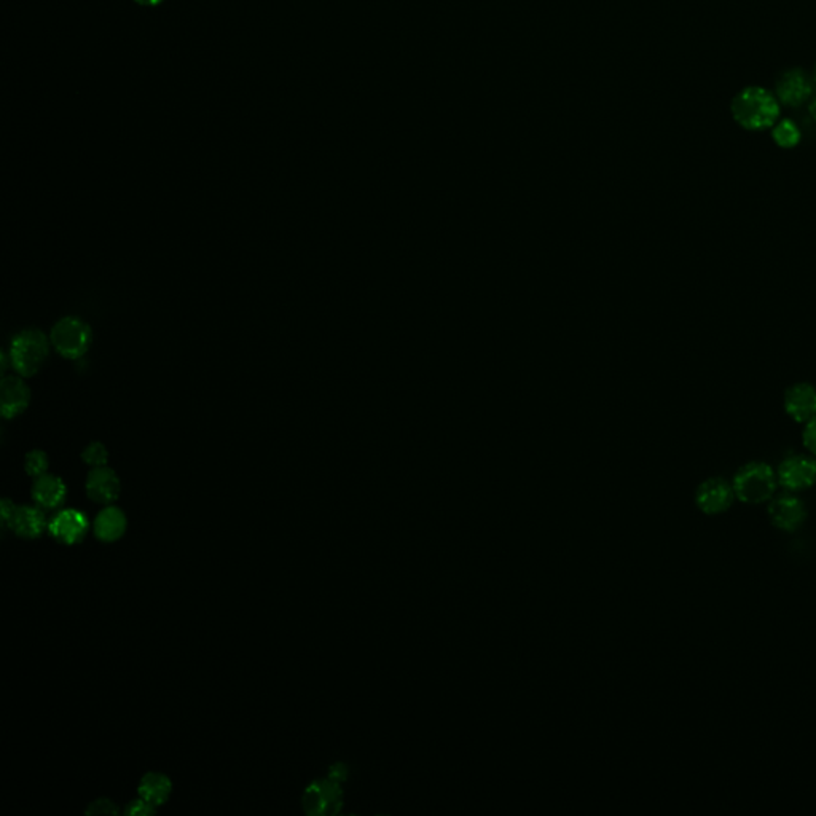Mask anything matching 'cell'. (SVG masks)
I'll return each mask as SVG.
<instances>
[{"mask_svg": "<svg viewBox=\"0 0 816 816\" xmlns=\"http://www.w3.org/2000/svg\"><path fill=\"white\" fill-rule=\"evenodd\" d=\"M732 117L742 128L764 131L774 128L780 117L778 98L761 87H748L734 98Z\"/></svg>", "mask_w": 816, "mask_h": 816, "instance_id": "6da1fadb", "label": "cell"}, {"mask_svg": "<svg viewBox=\"0 0 816 816\" xmlns=\"http://www.w3.org/2000/svg\"><path fill=\"white\" fill-rule=\"evenodd\" d=\"M815 81H816V70H815Z\"/></svg>", "mask_w": 816, "mask_h": 816, "instance_id": "83f0119b", "label": "cell"}, {"mask_svg": "<svg viewBox=\"0 0 816 816\" xmlns=\"http://www.w3.org/2000/svg\"><path fill=\"white\" fill-rule=\"evenodd\" d=\"M346 776H348V770H346L343 764H333L331 770H329V778H332L333 782H344Z\"/></svg>", "mask_w": 816, "mask_h": 816, "instance_id": "cb8c5ba5", "label": "cell"}, {"mask_svg": "<svg viewBox=\"0 0 816 816\" xmlns=\"http://www.w3.org/2000/svg\"><path fill=\"white\" fill-rule=\"evenodd\" d=\"M0 509H2V520H4V525H8L10 523V520L14 517V511H16V506H14L12 501L2 500V504H0Z\"/></svg>", "mask_w": 816, "mask_h": 816, "instance_id": "d4e9b609", "label": "cell"}, {"mask_svg": "<svg viewBox=\"0 0 816 816\" xmlns=\"http://www.w3.org/2000/svg\"><path fill=\"white\" fill-rule=\"evenodd\" d=\"M770 523L783 533H796L807 521V506L796 492L775 494L767 507Z\"/></svg>", "mask_w": 816, "mask_h": 816, "instance_id": "52a82bcc", "label": "cell"}, {"mask_svg": "<svg viewBox=\"0 0 816 816\" xmlns=\"http://www.w3.org/2000/svg\"><path fill=\"white\" fill-rule=\"evenodd\" d=\"M772 137H774V141H775L778 147H782V149H794L797 144L801 142L802 135H801L799 127L793 120H782V122L775 123L774 131H772Z\"/></svg>", "mask_w": 816, "mask_h": 816, "instance_id": "ac0fdd59", "label": "cell"}, {"mask_svg": "<svg viewBox=\"0 0 816 816\" xmlns=\"http://www.w3.org/2000/svg\"><path fill=\"white\" fill-rule=\"evenodd\" d=\"M736 492L730 482L722 477H711L702 482L695 492V504L705 515H721L734 506Z\"/></svg>", "mask_w": 816, "mask_h": 816, "instance_id": "ba28073f", "label": "cell"}, {"mask_svg": "<svg viewBox=\"0 0 816 816\" xmlns=\"http://www.w3.org/2000/svg\"><path fill=\"white\" fill-rule=\"evenodd\" d=\"M813 80L809 74L801 69H791L782 75V79L776 83V98L784 106L799 108L803 102L809 101L813 95Z\"/></svg>", "mask_w": 816, "mask_h": 816, "instance_id": "30bf717a", "label": "cell"}, {"mask_svg": "<svg viewBox=\"0 0 816 816\" xmlns=\"http://www.w3.org/2000/svg\"><path fill=\"white\" fill-rule=\"evenodd\" d=\"M48 531L61 544H79L89 533V520L80 511L64 509L48 521Z\"/></svg>", "mask_w": 816, "mask_h": 816, "instance_id": "9c48e42d", "label": "cell"}, {"mask_svg": "<svg viewBox=\"0 0 816 816\" xmlns=\"http://www.w3.org/2000/svg\"><path fill=\"white\" fill-rule=\"evenodd\" d=\"M778 485L784 492H801L816 485V458L813 455H790L776 471Z\"/></svg>", "mask_w": 816, "mask_h": 816, "instance_id": "5b68a950", "label": "cell"}, {"mask_svg": "<svg viewBox=\"0 0 816 816\" xmlns=\"http://www.w3.org/2000/svg\"><path fill=\"white\" fill-rule=\"evenodd\" d=\"M24 469H26L27 475H31L34 479L47 474V453L42 452V450H33V452L27 453L26 458H24Z\"/></svg>", "mask_w": 816, "mask_h": 816, "instance_id": "ffe728a7", "label": "cell"}, {"mask_svg": "<svg viewBox=\"0 0 816 816\" xmlns=\"http://www.w3.org/2000/svg\"><path fill=\"white\" fill-rule=\"evenodd\" d=\"M809 112L810 115H811V118H813V120H815L816 122V98H813V99H811V102H810Z\"/></svg>", "mask_w": 816, "mask_h": 816, "instance_id": "4316f807", "label": "cell"}, {"mask_svg": "<svg viewBox=\"0 0 816 816\" xmlns=\"http://www.w3.org/2000/svg\"><path fill=\"white\" fill-rule=\"evenodd\" d=\"M81 461L89 467H102L108 465V448L101 442H91L83 448L81 452Z\"/></svg>", "mask_w": 816, "mask_h": 816, "instance_id": "d6986e66", "label": "cell"}, {"mask_svg": "<svg viewBox=\"0 0 816 816\" xmlns=\"http://www.w3.org/2000/svg\"><path fill=\"white\" fill-rule=\"evenodd\" d=\"M125 813H127V815L135 816L154 815V813H155V805H152V803H149L147 801H144L142 797H139V799H136L133 802H129L128 807L125 809Z\"/></svg>", "mask_w": 816, "mask_h": 816, "instance_id": "44dd1931", "label": "cell"}, {"mask_svg": "<svg viewBox=\"0 0 816 816\" xmlns=\"http://www.w3.org/2000/svg\"><path fill=\"white\" fill-rule=\"evenodd\" d=\"M31 494L35 504L42 509H56L66 501L68 486L58 475L43 474L34 480Z\"/></svg>", "mask_w": 816, "mask_h": 816, "instance_id": "9a60e30c", "label": "cell"}, {"mask_svg": "<svg viewBox=\"0 0 816 816\" xmlns=\"http://www.w3.org/2000/svg\"><path fill=\"white\" fill-rule=\"evenodd\" d=\"M85 488H87L89 500L99 502V504H110L120 496L122 483L115 471H112L108 465H102V467H95L89 474Z\"/></svg>", "mask_w": 816, "mask_h": 816, "instance_id": "4fadbf2b", "label": "cell"}, {"mask_svg": "<svg viewBox=\"0 0 816 816\" xmlns=\"http://www.w3.org/2000/svg\"><path fill=\"white\" fill-rule=\"evenodd\" d=\"M803 446L809 450L810 455L816 458V417L805 423L802 432Z\"/></svg>", "mask_w": 816, "mask_h": 816, "instance_id": "7402d4cb", "label": "cell"}, {"mask_svg": "<svg viewBox=\"0 0 816 816\" xmlns=\"http://www.w3.org/2000/svg\"><path fill=\"white\" fill-rule=\"evenodd\" d=\"M139 797L144 801L160 807L163 803L168 802L171 791H173V783L168 776L163 775L160 772H149L145 774L139 783Z\"/></svg>", "mask_w": 816, "mask_h": 816, "instance_id": "e0dca14e", "label": "cell"}, {"mask_svg": "<svg viewBox=\"0 0 816 816\" xmlns=\"http://www.w3.org/2000/svg\"><path fill=\"white\" fill-rule=\"evenodd\" d=\"M736 498L745 504H764L776 494L778 479L772 465L763 461H751L742 465L732 480Z\"/></svg>", "mask_w": 816, "mask_h": 816, "instance_id": "7a4b0ae2", "label": "cell"}, {"mask_svg": "<svg viewBox=\"0 0 816 816\" xmlns=\"http://www.w3.org/2000/svg\"><path fill=\"white\" fill-rule=\"evenodd\" d=\"M343 805V793L340 783L332 778L310 783L302 796V807L310 816L335 815Z\"/></svg>", "mask_w": 816, "mask_h": 816, "instance_id": "8992f818", "label": "cell"}, {"mask_svg": "<svg viewBox=\"0 0 816 816\" xmlns=\"http://www.w3.org/2000/svg\"><path fill=\"white\" fill-rule=\"evenodd\" d=\"M784 412L796 423L805 425L816 417V388L810 383L790 386L783 398Z\"/></svg>", "mask_w": 816, "mask_h": 816, "instance_id": "8fae6325", "label": "cell"}, {"mask_svg": "<svg viewBox=\"0 0 816 816\" xmlns=\"http://www.w3.org/2000/svg\"><path fill=\"white\" fill-rule=\"evenodd\" d=\"M118 810L112 801L108 799H98L95 802L89 803L87 813L89 815H115Z\"/></svg>", "mask_w": 816, "mask_h": 816, "instance_id": "603a6c76", "label": "cell"}, {"mask_svg": "<svg viewBox=\"0 0 816 816\" xmlns=\"http://www.w3.org/2000/svg\"><path fill=\"white\" fill-rule=\"evenodd\" d=\"M91 329L80 317L66 316L52 329L50 342L54 352L66 359H80L91 344Z\"/></svg>", "mask_w": 816, "mask_h": 816, "instance_id": "277c9868", "label": "cell"}, {"mask_svg": "<svg viewBox=\"0 0 816 816\" xmlns=\"http://www.w3.org/2000/svg\"><path fill=\"white\" fill-rule=\"evenodd\" d=\"M135 2L139 4V5H144V7H155V5L163 4L164 0H135Z\"/></svg>", "mask_w": 816, "mask_h": 816, "instance_id": "484cf974", "label": "cell"}, {"mask_svg": "<svg viewBox=\"0 0 816 816\" xmlns=\"http://www.w3.org/2000/svg\"><path fill=\"white\" fill-rule=\"evenodd\" d=\"M50 338L39 329H26L14 335L10 344L12 367L18 375L29 378L41 370L50 352Z\"/></svg>", "mask_w": 816, "mask_h": 816, "instance_id": "3957f363", "label": "cell"}, {"mask_svg": "<svg viewBox=\"0 0 816 816\" xmlns=\"http://www.w3.org/2000/svg\"><path fill=\"white\" fill-rule=\"evenodd\" d=\"M128 527L127 515L118 507L108 506L98 513L95 520V536L102 542H115L120 539Z\"/></svg>", "mask_w": 816, "mask_h": 816, "instance_id": "2e32d148", "label": "cell"}, {"mask_svg": "<svg viewBox=\"0 0 816 816\" xmlns=\"http://www.w3.org/2000/svg\"><path fill=\"white\" fill-rule=\"evenodd\" d=\"M8 527L23 539H35L48 527L47 517L39 506L16 507Z\"/></svg>", "mask_w": 816, "mask_h": 816, "instance_id": "5bb4252c", "label": "cell"}, {"mask_svg": "<svg viewBox=\"0 0 816 816\" xmlns=\"http://www.w3.org/2000/svg\"><path fill=\"white\" fill-rule=\"evenodd\" d=\"M31 402V389L21 375L2 378L0 383V412L4 418L12 419L24 412Z\"/></svg>", "mask_w": 816, "mask_h": 816, "instance_id": "7c38bea8", "label": "cell"}]
</instances>
